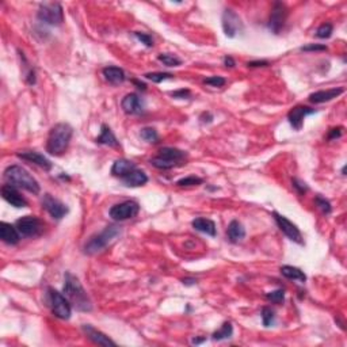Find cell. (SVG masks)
<instances>
[{
	"instance_id": "c3c4849f",
	"label": "cell",
	"mask_w": 347,
	"mask_h": 347,
	"mask_svg": "<svg viewBox=\"0 0 347 347\" xmlns=\"http://www.w3.org/2000/svg\"><path fill=\"white\" fill-rule=\"evenodd\" d=\"M191 342H192V343H194V344L202 343V342H205V338H202V339H197V338H194V339H192Z\"/></svg>"
},
{
	"instance_id": "d4e9b609",
	"label": "cell",
	"mask_w": 347,
	"mask_h": 347,
	"mask_svg": "<svg viewBox=\"0 0 347 347\" xmlns=\"http://www.w3.org/2000/svg\"><path fill=\"white\" fill-rule=\"evenodd\" d=\"M102 73L105 76V79L111 84H121L126 79L124 69L118 68V67H106V68H103Z\"/></svg>"
},
{
	"instance_id": "60d3db41",
	"label": "cell",
	"mask_w": 347,
	"mask_h": 347,
	"mask_svg": "<svg viewBox=\"0 0 347 347\" xmlns=\"http://www.w3.org/2000/svg\"><path fill=\"white\" fill-rule=\"evenodd\" d=\"M171 95H172L174 98H178V99H189L191 92H190V90H185V88H182V90H178V91L171 92Z\"/></svg>"
},
{
	"instance_id": "f546056e",
	"label": "cell",
	"mask_w": 347,
	"mask_h": 347,
	"mask_svg": "<svg viewBox=\"0 0 347 347\" xmlns=\"http://www.w3.org/2000/svg\"><path fill=\"white\" fill-rule=\"evenodd\" d=\"M145 79L151 80L152 83H162L167 79H172V73H168V72H149V73H145Z\"/></svg>"
},
{
	"instance_id": "74e56055",
	"label": "cell",
	"mask_w": 347,
	"mask_h": 347,
	"mask_svg": "<svg viewBox=\"0 0 347 347\" xmlns=\"http://www.w3.org/2000/svg\"><path fill=\"white\" fill-rule=\"evenodd\" d=\"M204 83L211 87H223L226 83V80L221 78V76H210V78L204 79Z\"/></svg>"
},
{
	"instance_id": "603a6c76",
	"label": "cell",
	"mask_w": 347,
	"mask_h": 347,
	"mask_svg": "<svg viewBox=\"0 0 347 347\" xmlns=\"http://www.w3.org/2000/svg\"><path fill=\"white\" fill-rule=\"evenodd\" d=\"M226 235H228V239H229L230 243L242 242L243 239L245 238L244 226H243L242 223H239L238 220H234V221H230L229 225H228Z\"/></svg>"
},
{
	"instance_id": "3957f363",
	"label": "cell",
	"mask_w": 347,
	"mask_h": 347,
	"mask_svg": "<svg viewBox=\"0 0 347 347\" xmlns=\"http://www.w3.org/2000/svg\"><path fill=\"white\" fill-rule=\"evenodd\" d=\"M3 179L7 185L26 190L29 192H33V194H38L40 190H41L40 183L35 181V178L29 171L25 170L23 167L18 166V164L7 167L4 170Z\"/></svg>"
},
{
	"instance_id": "30bf717a",
	"label": "cell",
	"mask_w": 347,
	"mask_h": 347,
	"mask_svg": "<svg viewBox=\"0 0 347 347\" xmlns=\"http://www.w3.org/2000/svg\"><path fill=\"white\" fill-rule=\"evenodd\" d=\"M15 226L19 230V234L22 236H27V238L38 236L44 230V224L35 216H25L22 219L16 220Z\"/></svg>"
},
{
	"instance_id": "836d02e7",
	"label": "cell",
	"mask_w": 347,
	"mask_h": 347,
	"mask_svg": "<svg viewBox=\"0 0 347 347\" xmlns=\"http://www.w3.org/2000/svg\"><path fill=\"white\" fill-rule=\"evenodd\" d=\"M332 31H334V26H332L331 23H323L320 26L317 27L316 30V37L321 38V40H325V38H330L332 34Z\"/></svg>"
},
{
	"instance_id": "83f0119b",
	"label": "cell",
	"mask_w": 347,
	"mask_h": 347,
	"mask_svg": "<svg viewBox=\"0 0 347 347\" xmlns=\"http://www.w3.org/2000/svg\"><path fill=\"white\" fill-rule=\"evenodd\" d=\"M234 334V327L230 324L229 321H225L220 330H217L216 332H213V340H224V339H229L230 336Z\"/></svg>"
},
{
	"instance_id": "e0dca14e",
	"label": "cell",
	"mask_w": 347,
	"mask_h": 347,
	"mask_svg": "<svg viewBox=\"0 0 347 347\" xmlns=\"http://www.w3.org/2000/svg\"><path fill=\"white\" fill-rule=\"evenodd\" d=\"M83 331L87 335V338L90 340H92L95 344H99V346H117V343H115L114 340L110 339L109 336L106 335V334H103L102 331L94 329L92 325L84 324Z\"/></svg>"
},
{
	"instance_id": "4dcf8cb0",
	"label": "cell",
	"mask_w": 347,
	"mask_h": 347,
	"mask_svg": "<svg viewBox=\"0 0 347 347\" xmlns=\"http://www.w3.org/2000/svg\"><path fill=\"white\" fill-rule=\"evenodd\" d=\"M140 136L144 141H147V143H158L159 140V134L156 132V129L153 128H143L141 129V132H140Z\"/></svg>"
},
{
	"instance_id": "7402d4cb",
	"label": "cell",
	"mask_w": 347,
	"mask_h": 347,
	"mask_svg": "<svg viewBox=\"0 0 347 347\" xmlns=\"http://www.w3.org/2000/svg\"><path fill=\"white\" fill-rule=\"evenodd\" d=\"M121 181L126 187H140V186H144L147 183L148 175L144 171L136 168L130 174H128L126 177L122 178Z\"/></svg>"
},
{
	"instance_id": "44dd1931",
	"label": "cell",
	"mask_w": 347,
	"mask_h": 347,
	"mask_svg": "<svg viewBox=\"0 0 347 347\" xmlns=\"http://www.w3.org/2000/svg\"><path fill=\"white\" fill-rule=\"evenodd\" d=\"M136 164L130 162V160H128V159H117L114 162L113 167H111V174H113V177L122 179V178L126 177L128 174H130L133 170H136Z\"/></svg>"
},
{
	"instance_id": "9c48e42d",
	"label": "cell",
	"mask_w": 347,
	"mask_h": 347,
	"mask_svg": "<svg viewBox=\"0 0 347 347\" xmlns=\"http://www.w3.org/2000/svg\"><path fill=\"white\" fill-rule=\"evenodd\" d=\"M273 217L276 220V224L278 225L281 232H282L289 240L297 243V244L300 245H304V238H302L301 232H300V229H298L296 224H293L291 220H287L285 216L279 215L277 211L273 213Z\"/></svg>"
},
{
	"instance_id": "1f68e13d",
	"label": "cell",
	"mask_w": 347,
	"mask_h": 347,
	"mask_svg": "<svg viewBox=\"0 0 347 347\" xmlns=\"http://www.w3.org/2000/svg\"><path fill=\"white\" fill-rule=\"evenodd\" d=\"M262 321H263L264 327H270V325L274 324V320H276V313L274 311L270 308V306H263L262 310Z\"/></svg>"
},
{
	"instance_id": "52a82bcc",
	"label": "cell",
	"mask_w": 347,
	"mask_h": 347,
	"mask_svg": "<svg viewBox=\"0 0 347 347\" xmlns=\"http://www.w3.org/2000/svg\"><path fill=\"white\" fill-rule=\"evenodd\" d=\"M38 19L50 26H59L64 22V11L60 3H42L37 14Z\"/></svg>"
},
{
	"instance_id": "4fadbf2b",
	"label": "cell",
	"mask_w": 347,
	"mask_h": 347,
	"mask_svg": "<svg viewBox=\"0 0 347 347\" xmlns=\"http://www.w3.org/2000/svg\"><path fill=\"white\" fill-rule=\"evenodd\" d=\"M42 206H44V209L52 216L53 219L56 220H61L67 213H68L67 205L63 204L61 201L56 200V198H53L50 194H45V196H44V198H42Z\"/></svg>"
},
{
	"instance_id": "484cf974",
	"label": "cell",
	"mask_w": 347,
	"mask_h": 347,
	"mask_svg": "<svg viewBox=\"0 0 347 347\" xmlns=\"http://www.w3.org/2000/svg\"><path fill=\"white\" fill-rule=\"evenodd\" d=\"M192 228L198 232L206 234L209 236H216V224L209 219H204V217H198V219L192 220L191 223Z\"/></svg>"
},
{
	"instance_id": "277c9868",
	"label": "cell",
	"mask_w": 347,
	"mask_h": 347,
	"mask_svg": "<svg viewBox=\"0 0 347 347\" xmlns=\"http://www.w3.org/2000/svg\"><path fill=\"white\" fill-rule=\"evenodd\" d=\"M187 153L182 149L172 147H163L158 151V155L151 159V164L159 170H171L174 167L186 164Z\"/></svg>"
},
{
	"instance_id": "4316f807",
	"label": "cell",
	"mask_w": 347,
	"mask_h": 347,
	"mask_svg": "<svg viewBox=\"0 0 347 347\" xmlns=\"http://www.w3.org/2000/svg\"><path fill=\"white\" fill-rule=\"evenodd\" d=\"M279 272L287 279H293V281H298V282L301 283H304L306 281L305 273L302 272L301 268L295 267V266H282Z\"/></svg>"
},
{
	"instance_id": "ee69618b",
	"label": "cell",
	"mask_w": 347,
	"mask_h": 347,
	"mask_svg": "<svg viewBox=\"0 0 347 347\" xmlns=\"http://www.w3.org/2000/svg\"><path fill=\"white\" fill-rule=\"evenodd\" d=\"M224 65L228 67V68H234L235 65H236V63H235V60L230 56H225L224 57Z\"/></svg>"
},
{
	"instance_id": "7c38bea8",
	"label": "cell",
	"mask_w": 347,
	"mask_h": 347,
	"mask_svg": "<svg viewBox=\"0 0 347 347\" xmlns=\"http://www.w3.org/2000/svg\"><path fill=\"white\" fill-rule=\"evenodd\" d=\"M287 16V8L286 6L281 2H276L272 8V14L268 19V29L274 33L279 34V31L283 27V23L286 21Z\"/></svg>"
},
{
	"instance_id": "7a4b0ae2",
	"label": "cell",
	"mask_w": 347,
	"mask_h": 347,
	"mask_svg": "<svg viewBox=\"0 0 347 347\" xmlns=\"http://www.w3.org/2000/svg\"><path fill=\"white\" fill-rule=\"evenodd\" d=\"M73 129L69 124L60 122L50 129L48 141H46V152L53 156H61L67 151L71 143Z\"/></svg>"
},
{
	"instance_id": "d6a6232c",
	"label": "cell",
	"mask_w": 347,
	"mask_h": 347,
	"mask_svg": "<svg viewBox=\"0 0 347 347\" xmlns=\"http://www.w3.org/2000/svg\"><path fill=\"white\" fill-rule=\"evenodd\" d=\"M204 183V179L202 178H198V177H186V178H182V179H179V181L177 182V185L179 186V187H190V186H200Z\"/></svg>"
},
{
	"instance_id": "9a60e30c",
	"label": "cell",
	"mask_w": 347,
	"mask_h": 347,
	"mask_svg": "<svg viewBox=\"0 0 347 347\" xmlns=\"http://www.w3.org/2000/svg\"><path fill=\"white\" fill-rule=\"evenodd\" d=\"M2 197L4 198V201H7L8 204L14 208L22 209L27 206V201L21 196V192L14 186H10L7 183L2 186Z\"/></svg>"
},
{
	"instance_id": "7bdbcfd3",
	"label": "cell",
	"mask_w": 347,
	"mask_h": 347,
	"mask_svg": "<svg viewBox=\"0 0 347 347\" xmlns=\"http://www.w3.org/2000/svg\"><path fill=\"white\" fill-rule=\"evenodd\" d=\"M268 64H270V63H268V61H266V60H258V61H249L248 64V67H251V68H257V67H268Z\"/></svg>"
},
{
	"instance_id": "f6af8a7d",
	"label": "cell",
	"mask_w": 347,
	"mask_h": 347,
	"mask_svg": "<svg viewBox=\"0 0 347 347\" xmlns=\"http://www.w3.org/2000/svg\"><path fill=\"white\" fill-rule=\"evenodd\" d=\"M200 120H201V122H211V120H213V115H211L210 113H202L201 114V117H200Z\"/></svg>"
},
{
	"instance_id": "ac0fdd59",
	"label": "cell",
	"mask_w": 347,
	"mask_h": 347,
	"mask_svg": "<svg viewBox=\"0 0 347 347\" xmlns=\"http://www.w3.org/2000/svg\"><path fill=\"white\" fill-rule=\"evenodd\" d=\"M121 107L126 114H140L144 109V103L139 95L132 92V94L125 95L121 101Z\"/></svg>"
},
{
	"instance_id": "ab89813d",
	"label": "cell",
	"mask_w": 347,
	"mask_h": 347,
	"mask_svg": "<svg viewBox=\"0 0 347 347\" xmlns=\"http://www.w3.org/2000/svg\"><path fill=\"white\" fill-rule=\"evenodd\" d=\"M302 52H324L327 50V46L321 45V44H310L301 48Z\"/></svg>"
},
{
	"instance_id": "8992f818",
	"label": "cell",
	"mask_w": 347,
	"mask_h": 347,
	"mask_svg": "<svg viewBox=\"0 0 347 347\" xmlns=\"http://www.w3.org/2000/svg\"><path fill=\"white\" fill-rule=\"evenodd\" d=\"M46 296H48V304H49L53 315L61 320H68L72 315V305L68 298L53 287H48Z\"/></svg>"
},
{
	"instance_id": "2e32d148",
	"label": "cell",
	"mask_w": 347,
	"mask_h": 347,
	"mask_svg": "<svg viewBox=\"0 0 347 347\" xmlns=\"http://www.w3.org/2000/svg\"><path fill=\"white\" fill-rule=\"evenodd\" d=\"M343 92H344L343 87H335V88H330V90L316 91V92L311 94L308 99H310L311 103L319 105V103L330 102L332 99L338 98V97L343 94Z\"/></svg>"
},
{
	"instance_id": "d590c367",
	"label": "cell",
	"mask_w": 347,
	"mask_h": 347,
	"mask_svg": "<svg viewBox=\"0 0 347 347\" xmlns=\"http://www.w3.org/2000/svg\"><path fill=\"white\" fill-rule=\"evenodd\" d=\"M266 298H267L268 301L274 302V304H282L285 301V292L282 289H277V291L267 293Z\"/></svg>"
},
{
	"instance_id": "d6986e66",
	"label": "cell",
	"mask_w": 347,
	"mask_h": 347,
	"mask_svg": "<svg viewBox=\"0 0 347 347\" xmlns=\"http://www.w3.org/2000/svg\"><path fill=\"white\" fill-rule=\"evenodd\" d=\"M0 239L6 244L14 245L18 244L19 240H21V234H19V230L16 229L15 225L2 221L0 223Z\"/></svg>"
},
{
	"instance_id": "e575fe53",
	"label": "cell",
	"mask_w": 347,
	"mask_h": 347,
	"mask_svg": "<svg viewBox=\"0 0 347 347\" xmlns=\"http://www.w3.org/2000/svg\"><path fill=\"white\" fill-rule=\"evenodd\" d=\"M315 202H316L317 208L320 209L324 215H330V213H331L332 206H331V202H330L329 200H325V198H323L321 196H316Z\"/></svg>"
},
{
	"instance_id": "f35d334b",
	"label": "cell",
	"mask_w": 347,
	"mask_h": 347,
	"mask_svg": "<svg viewBox=\"0 0 347 347\" xmlns=\"http://www.w3.org/2000/svg\"><path fill=\"white\" fill-rule=\"evenodd\" d=\"M292 185H293V187H295L296 191H297L298 194H301V196L308 191V186H306L305 182L300 181V179H297V178H295V179L292 181Z\"/></svg>"
},
{
	"instance_id": "ffe728a7",
	"label": "cell",
	"mask_w": 347,
	"mask_h": 347,
	"mask_svg": "<svg viewBox=\"0 0 347 347\" xmlns=\"http://www.w3.org/2000/svg\"><path fill=\"white\" fill-rule=\"evenodd\" d=\"M19 159H23V160H27V162L34 163L38 167H41L45 171L52 170V163H50L49 159H46L45 156L38 153L35 151H26V152H19L18 153Z\"/></svg>"
},
{
	"instance_id": "5b68a950",
	"label": "cell",
	"mask_w": 347,
	"mask_h": 347,
	"mask_svg": "<svg viewBox=\"0 0 347 347\" xmlns=\"http://www.w3.org/2000/svg\"><path fill=\"white\" fill-rule=\"evenodd\" d=\"M120 235H121V228L120 226H106L102 232H99L98 235H94L92 238L88 239V242L83 247L84 254H87V255H95V254L101 253L107 245L111 244Z\"/></svg>"
},
{
	"instance_id": "8fae6325",
	"label": "cell",
	"mask_w": 347,
	"mask_h": 347,
	"mask_svg": "<svg viewBox=\"0 0 347 347\" xmlns=\"http://www.w3.org/2000/svg\"><path fill=\"white\" fill-rule=\"evenodd\" d=\"M221 22H223V30L225 33L226 37L235 38L239 33H242L243 30V22L240 16L230 8H226L225 11L223 12V18H221Z\"/></svg>"
},
{
	"instance_id": "6da1fadb",
	"label": "cell",
	"mask_w": 347,
	"mask_h": 347,
	"mask_svg": "<svg viewBox=\"0 0 347 347\" xmlns=\"http://www.w3.org/2000/svg\"><path fill=\"white\" fill-rule=\"evenodd\" d=\"M63 293H64L65 297L68 298L71 305L80 312H90L92 310V304H91V300L87 295V292L84 291L83 285L79 281V278L71 273H65Z\"/></svg>"
},
{
	"instance_id": "5bb4252c",
	"label": "cell",
	"mask_w": 347,
	"mask_h": 347,
	"mask_svg": "<svg viewBox=\"0 0 347 347\" xmlns=\"http://www.w3.org/2000/svg\"><path fill=\"white\" fill-rule=\"evenodd\" d=\"M316 113V110L311 109L308 106H296L293 109L287 113V120H289V124L296 129V130H301L302 124H304V118L306 115H311V114Z\"/></svg>"
},
{
	"instance_id": "bcb514c9",
	"label": "cell",
	"mask_w": 347,
	"mask_h": 347,
	"mask_svg": "<svg viewBox=\"0 0 347 347\" xmlns=\"http://www.w3.org/2000/svg\"><path fill=\"white\" fill-rule=\"evenodd\" d=\"M182 282H183V285H186V286H191V285H196V279L194 278H185L182 279Z\"/></svg>"
},
{
	"instance_id": "ba28073f",
	"label": "cell",
	"mask_w": 347,
	"mask_h": 347,
	"mask_svg": "<svg viewBox=\"0 0 347 347\" xmlns=\"http://www.w3.org/2000/svg\"><path fill=\"white\" fill-rule=\"evenodd\" d=\"M140 211V205L137 204L136 201H124V202H120V204L113 205L109 210L110 217L114 220V221H125V220L133 219L139 215Z\"/></svg>"
},
{
	"instance_id": "b9f144b4",
	"label": "cell",
	"mask_w": 347,
	"mask_h": 347,
	"mask_svg": "<svg viewBox=\"0 0 347 347\" xmlns=\"http://www.w3.org/2000/svg\"><path fill=\"white\" fill-rule=\"evenodd\" d=\"M342 133H343V128H342V126L334 128V129H331V130H330V132H329V136H327V139H329L330 141H332V140L339 139V137L342 136Z\"/></svg>"
},
{
	"instance_id": "8d00e7d4",
	"label": "cell",
	"mask_w": 347,
	"mask_h": 347,
	"mask_svg": "<svg viewBox=\"0 0 347 347\" xmlns=\"http://www.w3.org/2000/svg\"><path fill=\"white\" fill-rule=\"evenodd\" d=\"M133 35L139 40L141 44H144V45L147 46V48H152L153 46V40H152V37L149 34H147V33H141V31H134L133 33Z\"/></svg>"
},
{
	"instance_id": "7dc6e473",
	"label": "cell",
	"mask_w": 347,
	"mask_h": 347,
	"mask_svg": "<svg viewBox=\"0 0 347 347\" xmlns=\"http://www.w3.org/2000/svg\"><path fill=\"white\" fill-rule=\"evenodd\" d=\"M133 83L136 84L137 88H140V90H143V91L147 90V86H145V84H144V83H140L139 80H133Z\"/></svg>"
},
{
	"instance_id": "cb8c5ba5",
	"label": "cell",
	"mask_w": 347,
	"mask_h": 347,
	"mask_svg": "<svg viewBox=\"0 0 347 347\" xmlns=\"http://www.w3.org/2000/svg\"><path fill=\"white\" fill-rule=\"evenodd\" d=\"M98 144H102V145H107V147L118 148L120 147V143H118L117 137L114 136L113 130L107 126L106 124H103L101 126V136L95 140Z\"/></svg>"
},
{
	"instance_id": "f1b7e54d",
	"label": "cell",
	"mask_w": 347,
	"mask_h": 347,
	"mask_svg": "<svg viewBox=\"0 0 347 347\" xmlns=\"http://www.w3.org/2000/svg\"><path fill=\"white\" fill-rule=\"evenodd\" d=\"M158 60L166 67H179L182 64L181 59L175 54H171V53H160L158 56Z\"/></svg>"
}]
</instances>
